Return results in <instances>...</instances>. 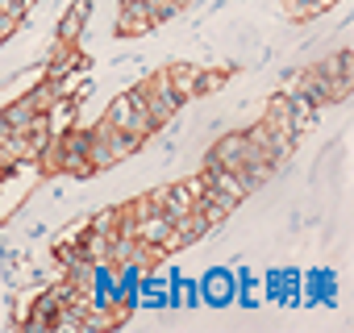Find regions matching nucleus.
Segmentation results:
<instances>
[{"label": "nucleus", "instance_id": "obj_1", "mask_svg": "<svg viewBox=\"0 0 354 333\" xmlns=\"http://www.w3.org/2000/svg\"><path fill=\"white\" fill-rule=\"evenodd\" d=\"M337 0H279V9L292 17V21H313L321 13H329Z\"/></svg>", "mask_w": 354, "mask_h": 333}]
</instances>
